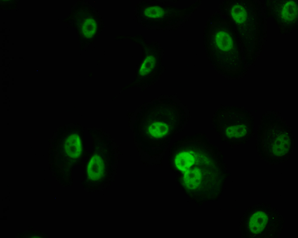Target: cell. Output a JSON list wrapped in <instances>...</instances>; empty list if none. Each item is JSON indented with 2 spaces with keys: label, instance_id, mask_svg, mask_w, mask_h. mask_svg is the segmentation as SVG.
I'll use <instances>...</instances> for the list:
<instances>
[{
  "label": "cell",
  "instance_id": "cell-2",
  "mask_svg": "<svg viewBox=\"0 0 298 238\" xmlns=\"http://www.w3.org/2000/svg\"><path fill=\"white\" fill-rule=\"evenodd\" d=\"M205 35L206 49L214 63L225 67L240 63L238 42L230 22L221 18L214 19L208 24Z\"/></svg>",
  "mask_w": 298,
  "mask_h": 238
},
{
  "label": "cell",
  "instance_id": "cell-9",
  "mask_svg": "<svg viewBox=\"0 0 298 238\" xmlns=\"http://www.w3.org/2000/svg\"><path fill=\"white\" fill-rule=\"evenodd\" d=\"M214 124L223 140L232 144L244 143L252 135V125L226 114L217 116Z\"/></svg>",
  "mask_w": 298,
  "mask_h": 238
},
{
  "label": "cell",
  "instance_id": "cell-3",
  "mask_svg": "<svg viewBox=\"0 0 298 238\" xmlns=\"http://www.w3.org/2000/svg\"><path fill=\"white\" fill-rule=\"evenodd\" d=\"M223 8L237 30L245 53L247 56H251L256 49L258 36L255 5L249 1L229 0L224 3Z\"/></svg>",
  "mask_w": 298,
  "mask_h": 238
},
{
  "label": "cell",
  "instance_id": "cell-4",
  "mask_svg": "<svg viewBox=\"0 0 298 238\" xmlns=\"http://www.w3.org/2000/svg\"><path fill=\"white\" fill-rule=\"evenodd\" d=\"M175 107L168 103H161L151 107L142 118L140 130L142 137L154 142L166 140L175 131L180 122V117Z\"/></svg>",
  "mask_w": 298,
  "mask_h": 238
},
{
  "label": "cell",
  "instance_id": "cell-11",
  "mask_svg": "<svg viewBox=\"0 0 298 238\" xmlns=\"http://www.w3.org/2000/svg\"><path fill=\"white\" fill-rule=\"evenodd\" d=\"M185 10L171 6L160 5L147 2L137 5L136 15L143 23L157 24L168 22L182 16Z\"/></svg>",
  "mask_w": 298,
  "mask_h": 238
},
{
  "label": "cell",
  "instance_id": "cell-7",
  "mask_svg": "<svg viewBox=\"0 0 298 238\" xmlns=\"http://www.w3.org/2000/svg\"><path fill=\"white\" fill-rule=\"evenodd\" d=\"M61 146L64 167L69 175L74 167L80 164L89 153L84 147L82 127H68L62 138Z\"/></svg>",
  "mask_w": 298,
  "mask_h": 238
},
{
  "label": "cell",
  "instance_id": "cell-6",
  "mask_svg": "<svg viewBox=\"0 0 298 238\" xmlns=\"http://www.w3.org/2000/svg\"><path fill=\"white\" fill-rule=\"evenodd\" d=\"M93 140L92 151L89 153L84 166L88 180H102L109 175L113 162V151L108 136L98 130H89Z\"/></svg>",
  "mask_w": 298,
  "mask_h": 238
},
{
  "label": "cell",
  "instance_id": "cell-8",
  "mask_svg": "<svg viewBox=\"0 0 298 238\" xmlns=\"http://www.w3.org/2000/svg\"><path fill=\"white\" fill-rule=\"evenodd\" d=\"M141 46L143 57L137 70L136 78L130 86L148 83L158 74L161 63V53L156 43H147L140 35L128 37Z\"/></svg>",
  "mask_w": 298,
  "mask_h": 238
},
{
  "label": "cell",
  "instance_id": "cell-1",
  "mask_svg": "<svg viewBox=\"0 0 298 238\" xmlns=\"http://www.w3.org/2000/svg\"><path fill=\"white\" fill-rule=\"evenodd\" d=\"M170 164L184 179L215 178L226 173L221 153L201 134L187 137L177 143L171 150Z\"/></svg>",
  "mask_w": 298,
  "mask_h": 238
},
{
  "label": "cell",
  "instance_id": "cell-10",
  "mask_svg": "<svg viewBox=\"0 0 298 238\" xmlns=\"http://www.w3.org/2000/svg\"><path fill=\"white\" fill-rule=\"evenodd\" d=\"M266 4L269 15L276 21L283 31L297 28V0H266Z\"/></svg>",
  "mask_w": 298,
  "mask_h": 238
},
{
  "label": "cell",
  "instance_id": "cell-5",
  "mask_svg": "<svg viewBox=\"0 0 298 238\" xmlns=\"http://www.w3.org/2000/svg\"><path fill=\"white\" fill-rule=\"evenodd\" d=\"M259 153L264 160L272 163L281 162L290 155L293 137L287 126H260L258 132Z\"/></svg>",
  "mask_w": 298,
  "mask_h": 238
}]
</instances>
